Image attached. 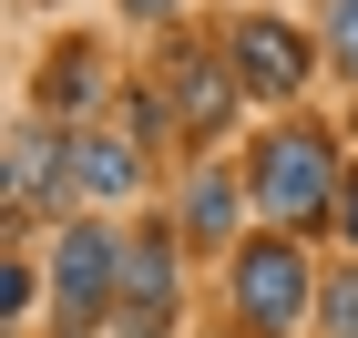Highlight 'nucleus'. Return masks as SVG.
Here are the masks:
<instances>
[{
  "label": "nucleus",
  "mask_w": 358,
  "mask_h": 338,
  "mask_svg": "<svg viewBox=\"0 0 358 338\" xmlns=\"http://www.w3.org/2000/svg\"><path fill=\"white\" fill-rule=\"evenodd\" d=\"M236 267H225V287H236V318H246V338H287L307 318V297H317V277H307V256L287 246V236H256V246H225Z\"/></svg>",
  "instance_id": "obj_1"
},
{
  "label": "nucleus",
  "mask_w": 358,
  "mask_h": 338,
  "mask_svg": "<svg viewBox=\"0 0 358 338\" xmlns=\"http://www.w3.org/2000/svg\"><path fill=\"white\" fill-rule=\"evenodd\" d=\"M256 205H266V216H287V225L328 216V205H338V164H328V134H276L266 154H256Z\"/></svg>",
  "instance_id": "obj_2"
},
{
  "label": "nucleus",
  "mask_w": 358,
  "mask_h": 338,
  "mask_svg": "<svg viewBox=\"0 0 358 338\" xmlns=\"http://www.w3.org/2000/svg\"><path fill=\"white\" fill-rule=\"evenodd\" d=\"M113 287H123V246H113L103 225H72V236H62V256H52V308H62V328L83 338L92 318H103Z\"/></svg>",
  "instance_id": "obj_3"
},
{
  "label": "nucleus",
  "mask_w": 358,
  "mask_h": 338,
  "mask_svg": "<svg viewBox=\"0 0 358 338\" xmlns=\"http://www.w3.org/2000/svg\"><path fill=\"white\" fill-rule=\"evenodd\" d=\"M225 62H236V83H246V92H297V83H307V41H297L287 21H266V10L236 21Z\"/></svg>",
  "instance_id": "obj_4"
},
{
  "label": "nucleus",
  "mask_w": 358,
  "mask_h": 338,
  "mask_svg": "<svg viewBox=\"0 0 358 338\" xmlns=\"http://www.w3.org/2000/svg\"><path fill=\"white\" fill-rule=\"evenodd\" d=\"M225 72H236V62H205V52L174 62V123H185V134H215V123H225V103H236Z\"/></svg>",
  "instance_id": "obj_5"
},
{
  "label": "nucleus",
  "mask_w": 358,
  "mask_h": 338,
  "mask_svg": "<svg viewBox=\"0 0 358 338\" xmlns=\"http://www.w3.org/2000/svg\"><path fill=\"white\" fill-rule=\"evenodd\" d=\"M123 308L174 318V246L164 236H134V246H123Z\"/></svg>",
  "instance_id": "obj_6"
},
{
  "label": "nucleus",
  "mask_w": 358,
  "mask_h": 338,
  "mask_svg": "<svg viewBox=\"0 0 358 338\" xmlns=\"http://www.w3.org/2000/svg\"><path fill=\"white\" fill-rule=\"evenodd\" d=\"M72 174H83V195H134V143L83 134V143H72Z\"/></svg>",
  "instance_id": "obj_7"
},
{
  "label": "nucleus",
  "mask_w": 358,
  "mask_h": 338,
  "mask_svg": "<svg viewBox=\"0 0 358 338\" xmlns=\"http://www.w3.org/2000/svg\"><path fill=\"white\" fill-rule=\"evenodd\" d=\"M185 225L205 236V246H225V236H236V185H225V174H194V195H185Z\"/></svg>",
  "instance_id": "obj_8"
},
{
  "label": "nucleus",
  "mask_w": 358,
  "mask_h": 338,
  "mask_svg": "<svg viewBox=\"0 0 358 338\" xmlns=\"http://www.w3.org/2000/svg\"><path fill=\"white\" fill-rule=\"evenodd\" d=\"M92 92H103V62H92V52H83V41H72V52H62V62H52V113H83V103H92Z\"/></svg>",
  "instance_id": "obj_9"
},
{
  "label": "nucleus",
  "mask_w": 358,
  "mask_h": 338,
  "mask_svg": "<svg viewBox=\"0 0 358 338\" xmlns=\"http://www.w3.org/2000/svg\"><path fill=\"white\" fill-rule=\"evenodd\" d=\"M41 195H52V143L21 134L10 143V205H41Z\"/></svg>",
  "instance_id": "obj_10"
},
{
  "label": "nucleus",
  "mask_w": 358,
  "mask_h": 338,
  "mask_svg": "<svg viewBox=\"0 0 358 338\" xmlns=\"http://www.w3.org/2000/svg\"><path fill=\"white\" fill-rule=\"evenodd\" d=\"M317 318H328V338H358V267H338L317 287Z\"/></svg>",
  "instance_id": "obj_11"
},
{
  "label": "nucleus",
  "mask_w": 358,
  "mask_h": 338,
  "mask_svg": "<svg viewBox=\"0 0 358 338\" xmlns=\"http://www.w3.org/2000/svg\"><path fill=\"white\" fill-rule=\"evenodd\" d=\"M328 52L358 72V0H328Z\"/></svg>",
  "instance_id": "obj_12"
},
{
  "label": "nucleus",
  "mask_w": 358,
  "mask_h": 338,
  "mask_svg": "<svg viewBox=\"0 0 358 338\" xmlns=\"http://www.w3.org/2000/svg\"><path fill=\"white\" fill-rule=\"evenodd\" d=\"M338 236L358 246V164H348V185H338Z\"/></svg>",
  "instance_id": "obj_13"
},
{
  "label": "nucleus",
  "mask_w": 358,
  "mask_h": 338,
  "mask_svg": "<svg viewBox=\"0 0 358 338\" xmlns=\"http://www.w3.org/2000/svg\"><path fill=\"white\" fill-rule=\"evenodd\" d=\"M123 10H143V21H164V10H174V0H123Z\"/></svg>",
  "instance_id": "obj_14"
}]
</instances>
